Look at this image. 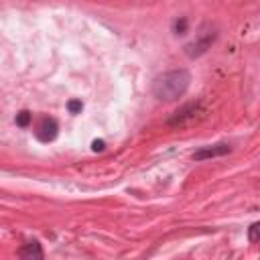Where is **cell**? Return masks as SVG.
<instances>
[{"mask_svg":"<svg viewBox=\"0 0 260 260\" xmlns=\"http://www.w3.org/2000/svg\"><path fill=\"white\" fill-rule=\"evenodd\" d=\"M232 150L230 144L225 142H219V144H213V146H203L199 150L193 152V160H205V158H215V156H223Z\"/></svg>","mask_w":260,"mask_h":260,"instance_id":"5b68a950","label":"cell"},{"mask_svg":"<svg viewBox=\"0 0 260 260\" xmlns=\"http://www.w3.org/2000/svg\"><path fill=\"white\" fill-rule=\"evenodd\" d=\"M91 148L98 152V150H104V140H93V144H91Z\"/></svg>","mask_w":260,"mask_h":260,"instance_id":"8fae6325","label":"cell"},{"mask_svg":"<svg viewBox=\"0 0 260 260\" xmlns=\"http://www.w3.org/2000/svg\"><path fill=\"white\" fill-rule=\"evenodd\" d=\"M57 134H59V124H57L55 118L45 116V118L39 120L37 130H35V136H37L39 142H51V140L57 138Z\"/></svg>","mask_w":260,"mask_h":260,"instance_id":"277c9868","label":"cell"},{"mask_svg":"<svg viewBox=\"0 0 260 260\" xmlns=\"http://www.w3.org/2000/svg\"><path fill=\"white\" fill-rule=\"evenodd\" d=\"M189 83H191V73L187 69H173L154 79L152 93L162 102H175L181 95H185V91L189 89Z\"/></svg>","mask_w":260,"mask_h":260,"instance_id":"6da1fadb","label":"cell"},{"mask_svg":"<svg viewBox=\"0 0 260 260\" xmlns=\"http://www.w3.org/2000/svg\"><path fill=\"white\" fill-rule=\"evenodd\" d=\"M215 39H217V32H215V30H205V32H201L193 43L185 45V53H187L191 59H195V57L203 55V53L215 43Z\"/></svg>","mask_w":260,"mask_h":260,"instance_id":"3957f363","label":"cell"},{"mask_svg":"<svg viewBox=\"0 0 260 260\" xmlns=\"http://www.w3.org/2000/svg\"><path fill=\"white\" fill-rule=\"evenodd\" d=\"M248 240H250V244H256V240H258V221H254V223L250 225V232H248Z\"/></svg>","mask_w":260,"mask_h":260,"instance_id":"9c48e42d","label":"cell"},{"mask_svg":"<svg viewBox=\"0 0 260 260\" xmlns=\"http://www.w3.org/2000/svg\"><path fill=\"white\" fill-rule=\"evenodd\" d=\"M18 256H20V260H45L43 246H41L37 240L26 242V244L18 250Z\"/></svg>","mask_w":260,"mask_h":260,"instance_id":"8992f818","label":"cell"},{"mask_svg":"<svg viewBox=\"0 0 260 260\" xmlns=\"http://www.w3.org/2000/svg\"><path fill=\"white\" fill-rule=\"evenodd\" d=\"M67 108H69V112H71V114H77V112H81V110H83V104H81L79 100H71V102L67 104Z\"/></svg>","mask_w":260,"mask_h":260,"instance_id":"30bf717a","label":"cell"},{"mask_svg":"<svg viewBox=\"0 0 260 260\" xmlns=\"http://www.w3.org/2000/svg\"><path fill=\"white\" fill-rule=\"evenodd\" d=\"M203 116H205V106H203V102H189V104H185L183 108H179V110L167 120V124H169L171 128H185V126H191V124L199 122Z\"/></svg>","mask_w":260,"mask_h":260,"instance_id":"7a4b0ae2","label":"cell"},{"mask_svg":"<svg viewBox=\"0 0 260 260\" xmlns=\"http://www.w3.org/2000/svg\"><path fill=\"white\" fill-rule=\"evenodd\" d=\"M14 122H16V126H20V128H28V124L32 122V114H30L28 110H22V112L16 114Z\"/></svg>","mask_w":260,"mask_h":260,"instance_id":"52a82bcc","label":"cell"},{"mask_svg":"<svg viewBox=\"0 0 260 260\" xmlns=\"http://www.w3.org/2000/svg\"><path fill=\"white\" fill-rule=\"evenodd\" d=\"M187 26H189V22H187L185 16H179V18L173 20V32L175 35H185L187 32Z\"/></svg>","mask_w":260,"mask_h":260,"instance_id":"ba28073f","label":"cell"}]
</instances>
